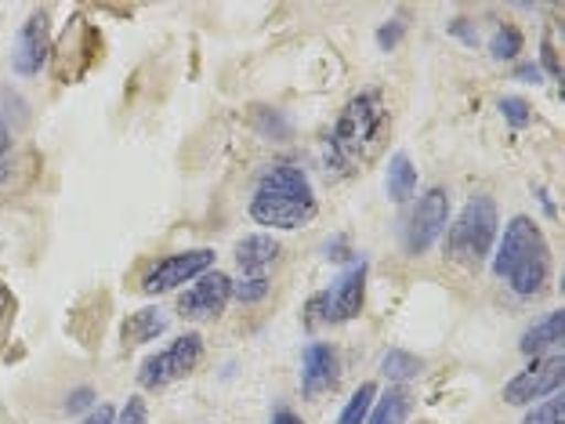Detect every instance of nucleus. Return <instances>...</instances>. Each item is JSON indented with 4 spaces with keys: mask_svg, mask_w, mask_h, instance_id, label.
<instances>
[{
    "mask_svg": "<svg viewBox=\"0 0 565 424\" xmlns=\"http://www.w3.org/2000/svg\"><path fill=\"white\" fill-rule=\"evenodd\" d=\"M392 131V113L384 106L377 92L355 95L349 106L341 109L333 135L327 138V163L341 174H359L363 167L377 160Z\"/></svg>",
    "mask_w": 565,
    "mask_h": 424,
    "instance_id": "1",
    "label": "nucleus"
},
{
    "mask_svg": "<svg viewBox=\"0 0 565 424\" xmlns=\"http://www.w3.org/2000/svg\"><path fill=\"white\" fill-rule=\"evenodd\" d=\"M316 189L298 163H276L258 178L250 197V218L265 229H301L316 218Z\"/></svg>",
    "mask_w": 565,
    "mask_h": 424,
    "instance_id": "2",
    "label": "nucleus"
},
{
    "mask_svg": "<svg viewBox=\"0 0 565 424\" xmlns=\"http://www.w3.org/2000/svg\"><path fill=\"white\" fill-rule=\"evenodd\" d=\"M493 273L504 279L519 298H536V294L547 290L551 251H547L541 225H536L533 218L519 214L504 225V236H500V247L493 258Z\"/></svg>",
    "mask_w": 565,
    "mask_h": 424,
    "instance_id": "3",
    "label": "nucleus"
},
{
    "mask_svg": "<svg viewBox=\"0 0 565 424\" xmlns=\"http://www.w3.org/2000/svg\"><path fill=\"white\" fill-rule=\"evenodd\" d=\"M446 258L468 268H482V262L490 258L497 233H500V218H497V203L493 197H475L465 203V211L457 214L454 225H446Z\"/></svg>",
    "mask_w": 565,
    "mask_h": 424,
    "instance_id": "4",
    "label": "nucleus"
},
{
    "mask_svg": "<svg viewBox=\"0 0 565 424\" xmlns=\"http://www.w3.org/2000/svg\"><path fill=\"white\" fill-rule=\"evenodd\" d=\"M366 301V262H355L330 290L308 301V327L316 324H349L363 312Z\"/></svg>",
    "mask_w": 565,
    "mask_h": 424,
    "instance_id": "5",
    "label": "nucleus"
},
{
    "mask_svg": "<svg viewBox=\"0 0 565 424\" xmlns=\"http://www.w3.org/2000/svg\"><path fill=\"white\" fill-rule=\"evenodd\" d=\"M203 359V338L200 333H182L171 344H163L157 356H149L138 370V384L141 389H167V384L189 378L192 370L200 367Z\"/></svg>",
    "mask_w": 565,
    "mask_h": 424,
    "instance_id": "6",
    "label": "nucleus"
},
{
    "mask_svg": "<svg viewBox=\"0 0 565 424\" xmlns=\"http://www.w3.org/2000/svg\"><path fill=\"white\" fill-rule=\"evenodd\" d=\"M565 381V356L562 352H547L541 359H533L530 367L515 374L504 384V403L511 406H530L541 403L547 395H555Z\"/></svg>",
    "mask_w": 565,
    "mask_h": 424,
    "instance_id": "7",
    "label": "nucleus"
},
{
    "mask_svg": "<svg viewBox=\"0 0 565 424\" xmlns=\"http://www.w3.org/2000/svg\"><path fill=\"white\" fill-rule=\"evenodd\" d=\"M446 225H449V192L439 186L420 192L414 211L406 218V251L424 254L428 247H435L446 236Z\"/></svg>",
    "mask_w": 565,
    "mask_h": 424,
    "instance_id": "8",
    "label": "nucleus"
},
{
    "mask_svg": "<svg viewBox=\"0 0 565 424\" xmlns=\"http://www.w3.org/2000/svg\"><path fill=\"white\" fill-rule=\"evenodd\" d=\"M214 265V251L200 247V251H182V254H167L157 265L149 268L146 276H141V290L149 294V298H157V294H167L174 287H185L196 276H203L207 268Z\"/></svg>",
    "mask_w": 565,
    "mask_h": 424,
    "instance_id": "9",
    "label": "nucleus"
},
{
    "mask_svg": "<svg viewBox=\"0 0 565 424\" xmlns=\"http://www.w3.org/2000/svg\"><path fill=\"white\" fill-rule=\"evenodd\" d=\"M228 298H233V279H228L225 273H217V268H207V273L192 279V287L178 298V312L200 324V319L222 316Z\"/></svg>",
    "mask_w": 565,
    "mask_h": 424,
    "instance_id": "10",
    "label": "nucleus"
},
{
    "mask_svg": "<svg viewBox=\"0 0 565 424\" xmlns=\"http://www.w3.org/2000/svg\"><path fill=\"white\" fill-rule=\"evenodd\" d=\"M341 381V356L333 344H308L305 356H301V392L308 400H316V395H327L338 389Z\"/></svg>",
    "mask_w": 565,
    "mask_h": 424,
    "instance_id": "11",
    "label": "nucleus"
},
{
    "mask_svg": "<svg viewBox=\"0 0 565 424\" xmlns=\"http://www.w3.org/2000/svg\"><path fill=\"white\" fill-rule=\"evenodd\" d=\"M51 55V36H47V15L44 11H33L30 19L22 22L19 41H15V55H11V66L19 76H36L44 70V62Z\"/></svg>",
    "mask_w": 565,
    "mask_h": 424,
    "instance_id": "12",
    "label": "nucleus"
},
{
    "mask_svg": "<svg viewBox=\"0 0 565 424\" xmlns=\"http://www.w3.org/2000/svg\"><path fill=\"white\" fill-rule=\"evenodd\" d=\"M279 258V240L254 233L247 240L236 243V265H239V279H268V268Z\"/></svg>",
    "mask_w": 565,
    "mask_h": 424,
    "instance_id": "13",
    "label": "nucleus"
},
{
    "mask_svg": "<svg viewBox=\"0 0 565 424\" xmlns=\"http://www.w3.org/2000/svg\"><path fill=\"white\" fill-rule=\"evenodd\" d=\"M562 333H565V312H547L544 319H536V324L522 333L519 349H522L525 356L541 359V356H547L551 349H558V344H562Z\"/></svg>",
    "mask_w": 565,
    "mask_h": 424,
    "instance_id": "14",
    "label": "nucleus"
},
{
    "mask_svg": "<svg viewBox=\"0 0 565 424\" xmlns=\"http://www.w3.org/2000/svg\"><path fill=\"white\" fill-rule=\"evenodd\" d=\"M384 189H388V197L395 203H409L417 192V167L414 160L406 157V152H395L388 160V178H384Z\"/></svg>",
    "mask_w": 565,
    "mask_h": 424,
    "instance_id": "15",
    "label": "nucleus"
},
{
    "mask_svg": "<svg viewBox=\"0 0 565 424\" xmlns=\"http://www.w3.org/2000/svg\"><path fill=\"white\" fill-rule=\"evenodd\" d=\"M409 406H414L409 392L403 389V384H395V389L384 392L381 400H374V410H370V421L366 424H406Z\"/></svg>",
    "mask_w": 565,
    "mask_h": 424,
    "instance_id": "16",
    "label": "nucleus"
},
{
    "mask_svg": "<svg viewBox=\"0 0 565 424\" xmlns=\"http://www.w3.org/2000/svg\"><path fill=\"white\" fill-rule=\"evenodd\" d=\"M167 330V316L160 312V308H141V312L127 316L124 324V341L127 344H146L152 338H160V333Z\"/></svg>",
    "mask_w": 565,
    "mask_h": 424,
    "instance_id": "17",
    "label": "nucleus"
},
{
    "mask_svg": "<svg viewBox=\"0 0 565 424\" xmlns=\"http://www.w3.org/2000/svg\"><path fill=\"white\" fill-rule=\"evenodd\" d=\"M374 400H377V384H370V381L359 384L352 400L344 403L338 424H366L370 421V410H374Z\"/></svg>",
    "mask_w": 565,
    "mask_h": 424,
    "instance_id": "18",
    "label": "nucleus"
},
{
    "mask_svg": "<svg viewBox=\"0 0 565 424\" xmlns=\"http://www.w3.org/2000/svg\"><path fill=\"white\" fill-rule=\"evenodd\" d=\"M381 370H384V378H392V381H409V378H417L424 363L417 356H409L403 349H392L388 356L381 359Z\"/></svg>",
    "mask_w": 565,
    "mask_h": 424,
    "instance_id": "19",
    "label": "nucleus"
},
{
    "mask_svg": "<svg viewBox=\"0 0 565 424\" xmlns=\"http://www.w3.org/2000/svg\"><path fill=\"white\" fill-rule=\"evenodd\" d=\"M490 55L493 59H515L522 55V33H519V25H497V33L490 36Z\"/></svg>",
    "mask_w": 565,
    "mask_h": 424,
    "instance_id": "20",
    "label": "nucleus"
},
{
    "mask_svg": "<svg viewBox=\"0 0 565 424\" xmlns=\"http://www.w3.org/2000/svg\"><path fill=\"white\" fill-rule=\"evenodd\" d=\"M522 424H565V400L558 392L547 395V400H541V406H533V414Z\"/></svg>",
    "mask_w": 565,
    "mask_h": 424,
    "instance_id": "21",
    "label": "nucleus"
},
{
    "mask_svg": "<svg viewBox=\"0 0 565 424\" xmlns=\"http://www.w3.org/2000/svg\"><path fill=\"white\" fill-rule=\"evenodd\" d=\"M500 113H504V120L511 127H530L533 124V109H530V102H525V98H515V95L500 98Z\"/></svg>",
    "mask_w": 565,
    "mask_h": 424,
    "instance_id": "22",
    "label": "nucleus"
},
{
    "mask_svg": "<svg viewBox=\"0 0 565 424\" xmlns=\"http://www.w3.org/2000/svg\"><path fill=\"white\" fill-rule=\"evenodd\" d=\"M268 287H273L268 279H239V283H233V298L243 305H254V301L268 298Z\"/></svg>",
    "mask_w": 565,
    "mask_h": 424,
    "instance_id": "23",
    "label": "nucleus"
},
{
    "mask_svg": "<svg viewBox=\"0 0 565 424\" xmlns=\"http://www.w3.org/2000/svg\"><path fill=\"white\" fill-rule=\"evenodd\" d=\"M117 424H149L146 403H141L138 395H131V400H127V406L117 414Z\"/></svg>",
    "mask_w": 565,
    "mask_h": 424,
    "instance_id": "24",
    "label": "nucleus"
},
{
    "mask_svg": "<svg viewBox=\"0 0 565 424\" xmlns=\"http://www.w3.org/2000/svg\"><path fill=\"white\" fill-rule=\"evenodd\" d=\"M399 36H403V25L399 22H384L381 33H377V44L381 47H395V44H399Z\"/></svg>",
    "mask_w": 565,
    "mask_h": 424,
    "instance_id": "25",
    "label": "nucleus"
},
{
    "mask_svg": "<svg viewBox=\"0 0 565 424\" xmlns=\"http://www.w3.org/2000/svg\"><path fill=\"white\" fill-rule=\"evenodd\" d=\"M113 421H117V410L102 403V406H95L92 414H87V417H84L81 424H113Z\"/></svg>",
    "mask_w": 565,
    "mask_h": 424,
    "instance_id": "26",
    "label": "nucleus"
},
{
    "mask_svg": "<svg viewBox=\"0 0 565 424\" xmlns=\"http://www.w3.org/2000/svg\"><path fill=\"white\" fill-rule=\"evenodd\" d=\"M92 400H95V395H92V389H81V392H73V395H70L66 410H70V414H81V410H87V406H92Z\"/></svg>",
    "mask_w": 565,
    "mask_h": 424,
    "instance_id": "27",
    "label": "nucleus"
},
{
    "mask_svg": "<svg viewBox=\"0 0 565 424\" xmlns=\"http://www.w3.org/2000/svg\"><path fill=\"white\" fill-rule=\"evenodd\" d=\"M8 160H11V131L0 124V171L8 167Z\"/></svg>",
    "mask_w": 565,
    "mask_h": 424,
    "instance_id": "28",
    "label": "nucleus"
},
{
    "mask_svg": "<svg viewBox=\"0 0 565 424\" xmlns=\"http://www.w3.org/2000/svg\"><path fill=\"white\" fill-rule=\"evenodd\" d=\"M8 312H11V290H8V283L0 279V324L8 319Z\"/></svg>",
    "mask_w": 565,
    "mask_h": 424,
    "instance_id": "29",
    "label": "nucleus"
},
{
    "mask_svg": "<svg viewBox=\"0 0 565 424\" xmlns=\"http://www.w3.org/2000/svg\"><path fill=\"white\" fill-rule=\"evenodd\" d=\"M544 66L551 76H562V66H558V59H555V51H551V44L544 41Z\"/></svg>",
    "mask_w": 565,
    "mask_h": 424,
    "instance_id": "30",
    "label": "nucleus"
},
{
    "mask_svg": "<svg viewBox=\"0 0 565 424\" xmlns=\"http://www.w3.org/2000/svg\"><path fill=\"white\" fill-rule=\"evenodd\" d=\"M327 254H330V262H344V258H352V254L344 251V240H333L330 247H327Z\"/></svg>",
    "mask_w": 565,
    "mask_h": 424,
    "instance_id": "31",
    "label": "nucleus"
},
{
    "mask_svg": "<svg viewBox=\"0 0 565 424\" xmlns=\"http://www.w3.org/2000/svg\"><path fill=\"white\" fill-rule=\"evenodd\" d=\"M519 81H533V84H541V81H544V73H541V66H522V70H519Z\"/></svg>",
    "mask_w": 565,
    "mask_h": 424,
    "instance_id": "32",
    "label": "nucleus"
},
{
    "mask_svg": "<svg viewBox=\"0 0 565 424\" xmlns=\"http://www.w3.org/2000/svg\"><path fill=\"white\" fill-rule=\"evenodd\" d=\"M273 424H305L294 410H276V417H273Z\"/></svg>",
    "mask_w": 565,
    "mask_h": 424,
    "instance_id": "33",
    "label": "nucleus"
}]
</instances>
